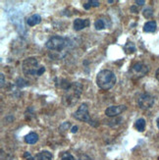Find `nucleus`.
<instances>
[{"label":"nucleus","instance_id":"nucleus-15","mask_svg":"<svg viewBox=\"0 0 159 160\" xmlns=\"http://www.w3.org/2000/svg\"><path fill=\"white\" fill-rule=\"evenodd\" d=\"M124 48H125L126 53H129V54H130V53H134L136 51V46L132 42H128L124 46Z\"/></svg>","mask_w":159,"mask_h":160},{"label":"nucleus","instance_id":"nucleus-7","mask_svg":"<svg viewBox=\"0 0 159 160\" xmlns=\"http://www.w3.org/2000/svg\"><path fill=\"white\" fill-rule=\"evenodd\" d=\"M137 104L138 107L142 110H148L150 109L154 104V98L153 96H151L149 93H142L137 98Z\"/></svg>","mask_w":159,"mask_h":160},{"label":"nucleus","instance_id":"nucleus-9","mask_svg":"<svg viewBox=\"0 0 159 160\" xmlns=\"http://www.w3.org/2000/svg\"><path fill=\"white\" fill-rule=\"evenodd\" d=\"M89 19H76L74 23H73V26H74V30L75 31H81L87 27L89 26Z\"/></svg>","mask_w":159,"mask_h":160},{"label":"nucleus","instance_id":"nucleus-6","mask_svg":"<svg viewBox=\"0 0 159 160\" xmlns=\"http://www.w3.org/2000/svg\"><path fill=\"white\" fill-rule=\"evenodd\" d=\"M149 72V67L142 62H137L132 66L130 69V77L132 79H138L145 76Z\"/></svg>","mask_w":159,"mask_h":160},{"label":"nucleus","instance_id":"nucleus-13","mask_svg":"<svg viewBox=\"0 0 159 160\" xmlns=\"http://www.w3.org/2000/svg\"><path fill=\"white\" fill-rule=\"evenodd\" d=\"M38 141V136L36 133H30L29 135H26L25 138V142L29 144H34Z\"/></svg>","mask_w":159,"mask_h":160},{"label":"nucleus","instance_id":"nucleus-12","mask_svg":"<svg viewBox=\"0 0 159 160\" xmlns=\"http://www.w3.org/2000/svg\"><path fill=\"white\" fill-rule=\"evenodd\" d=\"M155 31H156V22L155 21H149L144 24V26H143L144 32H154Z\"/></svg>","mask_w":159,"mask_h":160},{"label":"nucleus","instance_id":"nucleus-16","mask_svg":"<svg viewBox=\"0 0 159 160\" xmlns=\"http://www.w3.org/2000/svg\"><path fill=\"white\" fill-rule=\"evenodd\" d=\"M94 28L99 31V30H103L105 28V22L103 21L102 19H98L94 22Z\"/></svg>","mask_w":159,"mask_h":160},{"label":"nucleus","instance_id":"nucleus-14","mask_svg":"<svg viewBox=\"0 0 159 160\" xmlns=\"http://www.w3.org/2000/svg\"><path fill=\"white\" fill-rule=\"evenodd\" d=\"M145 120L143 118H141V119H137L136 123H135V128L138 131V132H143L144 129H145Z\"/></svg>","mask_w":159,"mask_h":160},{"label":"nucleus","instance_id":"nucleus-10","mask_svg":"<svg viewBox=\"0 0 159 160\" xmlns=\"http://www.w3.org/2000/svg\"><path fill=\"white\" fill-rule=\"evenodd\" d=\"M26 160H53V155L49 151L43 150V151L38 152L36 156H34V157L31 156Z\"/></svg>","mask_w":159,"mask_h":160},{"label":"nucleus","instance_id":"nucleus-28","mask_svg":"<svg viewBox=\"0 0 159 160\" xmlns=\"http://www.w3.org/2000/svg\"><path fill=\"white\" fill-rule=\"evenodd\" d=\"M156 124H157V128L159 129V117H158L157 120H156Z\"/></svg>","mask_w":159,"mask_h":160},{"label":"nucleus","instance_id":"nucleus-11","mask_svg":"<svg viewBox=\"0 0 159 160\" xmlns=\"http://www.w3.org/2000/svg\"><path fill=\"white\" fill-rule=\"evenodd\" d=\"M41 22V17L38 14L31 15V17L28 18V20H26V24H28L30 27H35V26L38 25Z\"/></svg>","mask_w":159,"mask_h":160},{"label":"nucleus","instance_id":"nucleus-24","mask_svg":"<svg viewBox=\"0 0 159 160\" xmlns=\"http://www.w3.org/2000/svg\"><path fill=\"white\" fill-rule=\"evenodd\" d=\"M0 76H1V88H3V85H4V75L1 73Z\"/></svg>","mask_w":159,"mask_h":160},{"label":"nucleus","instance_id":"nucleus-23","mask_svg":"<svg viewBox=\"0 0 159 160\" xmlns=\"http://www.w3.org/2000/svg\"><path fill=\"white\" fill-rule=\"evenodd\" d=\"M71 132L73 133V134H75V133H77V132H78V127H77V126H74V127L72 128V131H71Z\"/></svg>","mask_w":159,"mask_h":160},{"label":"nucleus","instance_id":"nucleus-4","mask_svg":"<svg viewBox=\"0 0 159 160\" xmlns=\"http://www.w3.org/2000/svg\"><path fill=\"white\" fill-rule=\"evenodd\" d=\"M22 69L24 74L31 76H41L45 72V68L43 66H39L36 57H29L25 59L22 64Z\"/></svg>","mask_w":159,"mask_h":160},{"label":"nucleus","instance_id":"nucleus-8","mask_svg":"<svg viewBox=\"0 0 159 160\" xmlns=\"http://www.w3.org/2000/svg\"><path fill=\"white\" fill-rule=\"evenodd\" d=\"M127 107L125 105H112L105 110V114L108 117H116L123 113Z\"/></svg>","mask_w":159,"mask_h":160},{"label":"nucleus","instance_id":"nucleus-18","mask_svg":"<svg viewBox=\"0 0 159 160\" xmlns=\"http://www.w3.org/2000/svg\"><path fill=\"white\" fill-rule=\"evenodd\" d=\"M61 160H76L70 152H63L61 154Z\"/></svg>","mask_w":159,"mask_h":160},{"label":"nucleus","instance_id":"nucleus-2","mask_svg":"<svg viewBox=\"0 0 159 160\" xmlns=\"http://www.w3.org/2000/svg\"><path fill=\"white\" fill-rule=\"evenodd\" d=\"M83 91V85L79 83H72V85L68 90H65V93L63 95V103L71 107L75 103L78 102L80 99V96L82 95Z\"/></svg>","mask_w":159,"mask_h":160},{"label":"nucleus","instance_id":"nucleus-22","mask_svg":"<svg viewBox=\"0 0 159 160\" xmlns=\"http://www.w3.org/2000/svg\"><path fill=\"white\" fill-rule=\"evenodd\" d=\"M90 7H91V5L89 4V2H88V3L84 4V8L85 10H89V9Z\"/></svg>","mask_w":159,"mask_h":160},{"label":"nucleus","instance_id":"nucleus-17","mask_svg":"<svg viewBox=\"0 0 159 160\" xmlns=\"http://www.w3.org/2000/svg\"><path fill=\"white\" fill-rule=\"evenodd\" d=\"M142 14L147 19H149L152 17V15H153V9H152L151 7H147L142 11Z\"/></svg>","mask_w":159,"mask_h":160},{"label":"nucleus","instance_id":"nucleus-27","mask_svg":"<svg viewBox=\"0 0 159 160\" xmlns=\"http://www.w3.org/2000/svg\"><path fill=\"white\" fill-rule=\"evenodd\" d=\"M155 77H156V79H157V81L159 82V68L157 69V71H156V73H155Z\"/></svg>","mask_w":159,"mask_h":160},{"label":"nucleus","instance_id":"nucleus-1","mask_svg":"<svg viewBox=\"0 0 159 160\" xmlns=\"http://www.w3.org/2000/svg\"><path fill=\"white\" fill-rule=\"evenodd\" d=\"M117 78L111 70H102L96 76V85L99 89L103 90H108L115 85Z\"/></svg>","mask_w":159,"mask_h":160},{"label":"nucleus","instance_id":"nucleus-3","mask_svg":"<svg viewBox=\"0 0 159 160\" xmlns=\"http://www.w3.org/2000/svg\"><path fill=\"white\" fill-rule=\"evenodd\" d=\"M69 45L68 38L55 36L50 37L45 43L46 48L53 52L54 54H57V58H60V53L63 52Z\"/></svg>","mask_w":159,"mask_h":160},{"label":"nucleus","instance_id":"nucleus-21","mask_svg":"<svg viewBox=\"0 0 159 160\" xmlns=\"http://www.w3.org/2000/svg\"><path fill=\"white\" fill-rule=\"evenodd\" d=\"M136 3H137V6H142L145 3V1H144V0H137Z\"/></svg>","mask_w":159,"mask_h":160},{"label":"nucleus","instance_id":"nucleus-19","mask_svg":"<svg viewBox=\"0 0 159 160\" xmlns=\"http://www.w3.org/2000/svg\"><path fill=\"white\" fill-rule=\"evenodd\" d=\"M69 127H70V123H69V122H65V123H63V124L60 126V129H61V130H68V129H69Z\"/></svg>","mask_w":159,"mask_h":160},{"label":"nucleus","instance_id":"nucleus-26","mask_svg":"<svg viewBox=\"0 0 159 160\" xmlns=\"http://www.w3.org/2000/svg\"><path fill=\"white\" fill-rule=\"evenodd\" d=\"M80 160H90V158H89L88 156L84 155V156H81V158H80Z\"/></svg>","mask_w":159,"mask_h":160},{"label":"nucleus","instance_id":"nucleus-25","mask_svg":"<svg viewBox=\"0 0 159 160\" xmlns=\"http://www.w3.org/2000/svg\"><path fill=\"white\" fill-rule=\"evenodd\" d=\"M26 159L28 158H30V157H31V153L30 152H25V155H24Z\"/></svg>","mask_w":159,"mask_h":160},{"label":"nucleus","instance_id":"nucleus-5","mask_svg":"<svg viewBox=\"0 0 159 160\" xmlns=\"http://www.w3.org/2000/svg\"><path fill=\"white\" fill-rule=\"evenodd\" d=\"M74 118H76L79 121H82V122H88L89 124L92 125V126H96L94 121L90 119L89 116V107H88V104L87 103H83L81 106L79 107V109L74 113Z\"/></svg>","mask_w":159,"mask_h":160},{"label":"nucleus","instance_id":"nucleus-20","mask_svg":"<svg viewBox=\"0 0 159 160\" xmlns=\"http://www.w3.org/2000/svg\"><path fill=\"white\" fill-rule=\"evenodd\" d=\"M89 4L91 6H94V7H98L99 5H100V3H99V1H94V0H89Z\"/></svg>","mask_w":159,"mask_h":160}]
</instances>
